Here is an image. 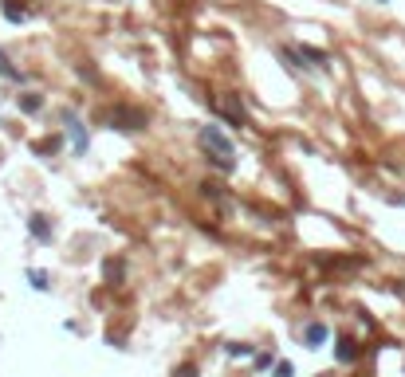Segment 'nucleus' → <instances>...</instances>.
<instances>
[{
	"mask_svg": "<svg viewBox=\"0 0 405 377\" xmlns=\"http://www.w3.org/2000/svg\"><path fill=\"white\" fill-rule=\"evenodd\" d=\"M197 142H201V149H205L208 158H213V165H220V169L237 165V146L225 138V130L220 126H201Z\"/></svg>",
	"mask_w": 405,
	"mask_h": 377,
	"instance_id": "obj_1",
	"label": "nucleus"
},
{
	"mask_svg": "<svg viewBox=\"0 0 405 377\" xmlns=\"http://www.w3.org/2000/svg\"><path fill=\"white\" fill-rule=\"evenodd\" d=\"M326 338H331L326 322H307V327H303V346H307V350H319Z\"/></svg>",
	"mask_w": 405,
	"mask_h": 377,
	"instance_id": "obj_2",
	"label": "nucleus"
},
{
	"mask_svg": "<svg viewBox=\"0 0 405 377\" xmlns=\"http://www.w3.org/2000/svg\"><path fill=\"white\" fill-rule=\"evenodd\" d=\"M217 107H220V114H228V122H232V126H244V110H240V99H237V95H225Z\"/></svg>",
	"mask_w": 405,
	"mask_h": 377,
	"instance_id": "obj_3",
	"label": "nucleus"
},
{
	"mask_svg": "<svg viewBox=\"0 0 405 377\" xmlns=\"http://www.w3.org/2000/svg\"><path fill=\"white\" fill-rule=\"evenodd\" d=\"M67 134H71V142H75V153H87V134H83L75 114H67Z\"/></svg>",
	"mask_w": 405,
	"mask_h": 377,
	"instance_id": "obj_4",
	"label": "nucleus"
},
{
	"mask_svg": "<svg viewBox=\"0 0 405 377\" xmlns=\"http://www.w3.org/2000/svg\"><path fill=\"white\" fill-rule=\"evenodd\" d=\"M335 357H338V362H354V357H358V342H354V338H338Z\"/></svg>",
	"mask_w": 405,
	"mask_h": 377,
	"instance_id": "obj_5",
	"label": "nucleus"
},
{
	"mask_svg": "<svg viewBox=\"0 0 405 377\" xmlns=\"http://www.w3.org/2000/svg\"><path fill=\"white\" fill-rule=\"evenodd\" d=\"M32 236H40V240H51V228H48V217H32Z\"/></svg>",
	"mask_w": 405,
	"mask_h": 377,
	"instance_id": "obj_6",
	"label": "nucleus"
},
{
	"mask_svg": "<svg viewBox=\"0 0 405 377\" xmlns=\"http://www.w3.org/2000/svg\"><path fill=\"white\" fill-rule=\"evenodd\" d=\"M32 287H40V291H48V271H32Z\"/></svg>",
	"mask_w": 405,
	"mask_h": 377,
	"instance_id": "obj_7",
	"label": "nucleus"
},
{
	"mask_svg": "<svg viewBox=\"0 0 405 377\" xmlns=\"http://www.w3.org/2000/svg\"><path fill=\"white\" fill-rule=\"evenodd\" d=\"M296 373V366H291V362H284V366H276V377H291Z\"/></svg>",
	"mask_w": 405,
	"mask_h": 377,
	"instance_id": "obj_8",
	"label": "nucleus"
},
{
	"mask_svg": "<svg viewBox=\"0 0 405 377\" xmlns=\"http://www.w3.org/2000/svg\"><path fill=\"white\" fill-rule=\"evenodd\" d=\"M4 12H8L12 20H24V8H16V4H4Z\"/></svg>",
	"mask_w": 405,
	"mask_h": 377,
	"instance_id": "obj_9",
	"label": "nucleus"
},
{
	"mask_svg": "<svg viewBox=\"0 0 405 377\" xmlns=\"http://www.w3.org/2000/svg\"><path fill=\"white\" fill-rule=\"evenodd\" d=\"M20 107H24V110H40V95H36V99H32V95H28V99H24Z\"/></svg>",
	"mask_w": 405,
	"mask_h": 377,
	"instance_id": "obj_10",
	"label": "nucleus"
},
{
	"mask_svg": "<svg viewBox=\"0 0 405 377\" xmlns=\"http://www.w3.org/2000/svg\"><path fill=\"white\" fill-rule=\"evenodd\" d=\"M178 377H197V366H181Z\"/></svg>",
	"mask_w": 405,
	"mask_h": 377,
	"instance_id": "obj_11",
	"label": "nucleus"
}]
</instances>
